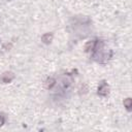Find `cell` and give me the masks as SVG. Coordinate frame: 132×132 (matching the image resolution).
Listing matches in <instances>:
<instances>
[{
  "mask_svg": "<svg viewBox=\"0 0 132 132\" xmlns=\"http://www.w3.org/2000/svg\"><path fill=\"white\" fill-rule=\"evenodd\" d=\"M92 53V58L100 63H105L109 60V58L111 57V52L110 51H106L104 50V42L102 40H98L96 41V44L93 48Z\"/></svg>",
  "mask_w": 132,
  "mask_h": 132,
  "instance_id": "cell-1",
  "label": "cell"
},
{
  "mask_svg": "<svg viewBox=\"0 0 132 132\" xmlns=\"http://www.w3.org/2000/svg\"><path fill=\"white\" fill-rule=\"evenodd\" d=\"M97 93H98L99 96H102V97L107 96L108 93H109V87H108L107 82L101 81L100 85H99V87H98V92Z\"/></svg>",
  "mask_w": 132,
  "mask_h": 132,
  "instance_id": "cell-2",
  "label": "cell"
},
{
  "mask_svg": "<svg viewBox=\"0 0 132 132\" xmlns=\"http://www.w3.org/2000/svg\"><path fill=\"white\" fill-rule=\"evenodd\" d=\"M13 78H14V74H13L12 72H10V71H6V72H4L3 74H1V76H0V81H2L3 84H8V82H10Z\"/></svg>",
  "mask_w": 132,
  "mask_h": 132,
  "instance_id": "cell-3",
  "label": "cell"
},
{
  "mask_svg": "<svg viewBox=\"0 0 132 132\" xmlns=\"http://www.w3.org/2000/svg\"><path fill=\"white\" fill-rule=\"evenodd\" d=\"M52 39H53V33H45V34H43V35L41 36V40H42V42L45 43V44L51 43Z\"/></svg>",
  "mask_w": 132,
  "mask_h": 132,
  "instance_id": "cell-4",
  "label": "cell"
},
{
  "mask_svg": "<svg viewBox=\"0 0 132 132\" xmlns=\"http://www.w3.org/2000/svg\"><path fill=\"white\" fill-rule=\"evenodd\" d=\"M56 84H57V80H56L54 77H48V78L46 79V81H45V87H46L47 89H52Z\"/></svg>",
  "mask_w": 132,
  "mask_h": 132,
  "instance_id": "cell-5",
  "label": "cell"
},
{
  "mask_svg": "<svg viewBox=\"0 0 132 132\" xmlns=\"http://www.w3.org/2000/svg\"><path fill=\"white\" fill-rule=\"evenodd\" d=\"M124 105H125V107L127 108V110H131V106H132V100L130 99V98H127V99H125L124 100Z\"/></svg>",
  "mask_w": 132,
  "mask_h": 132,
  "instance_id": "cell-6",
  "label": "cell"
},
{
  "mask_svg": "<svg viewBox=\"0 0 132 132\" xmlns=\"http://www.w3.org/2000/svg\"><path fill=\"white\" fill-rule=\"evenodd\" d=\"M5 116L2 113V112H0V126H2L4 123H5Z\"/></svg>",
  "mask_w": 132,
  "mask_h": 132,
  "instance_id": "cell-7",
  "label": "cell"
}]
</instances>
